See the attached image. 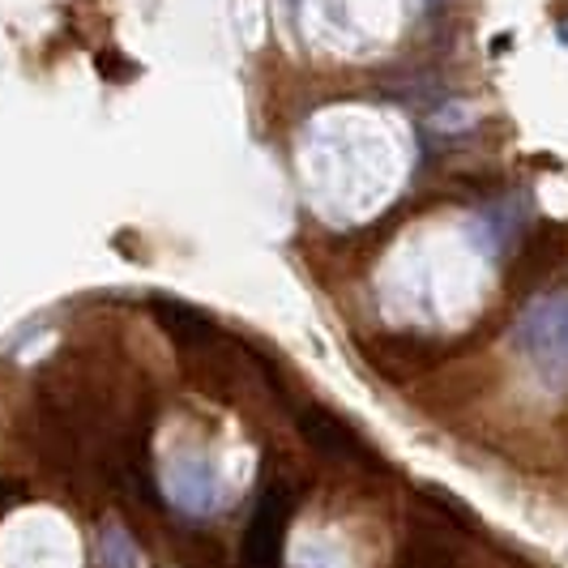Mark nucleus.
Wrapping results in <instances>:
<instances>
[{
	"label": "nucleus",
	"instance_id": "f03ea898",
	"mask_svg": "<svg viewBox=\"0 0 568 568\" xmlns=\"http://www.w3.org/2000/svg\"><path fill=\"white\" fill-rule=\"evenodd\" d=\"M521 338L542 381L568 385V304H542L539 313H530Z\"/></svg>",
	"mask_w": 568,
	"mask_h": 568
},
{
	"label": "nucleus",
	"instance_id": "39448f33",
	"mask_svg": "<svg viewBox=\"0 0 568 568\" xmlns=\"http://www.w3.org/2000/svg\"><path fill=\"white\" fill-rule=\"evenodd\" d=\"M560 43H568V22L560 27Z\"/></svg>",
	"mask_w": 568,
	"mask_h": 568
},
{
	"label": "nucleus",
	"instance_id": "f257e3e1",
	"mask_svg": "<svg viewBox=\"0 0 568 568\" xmlns=\"http://www.w3.org/2000/svg\"><path fill=\"white\" fill-rule=\"evenodd\" d=\"M163 491L189 513H214L223 509L231 496L240 491L248 475V454L227 449L223 440H210L197 432H175L163 445Z\"/></svg>",
	"mask_w": 568,
	"mask_h": 568
},
{
	"label": "nucleus",
	"instance_id": "7ed1b4c3",
	"mask_svg": "<svg viewBox=\"0 0 568 568\" xmlns=\"http://www.w3.org/2000/svg\"><path fill=\"white\" fill-rule=\"evenodd\" d=\"M291 568H359L355 547L334 526H304L291 535Z\"/></svg>",
	"mask_w": 568,
	"mask_h": 568
},
{
	"label": "nucleus",
	"instance_id": "20e7f679",
	"mask_svg": "<svg viewBox=\"0 0 568 568\" xmlns=\"http://www.w3.org/2000/svg\"><path fill=\"white\" fill-rule=\"evenodd\" d=\"M99 64H103V78H112V82H124V78L138 73L133 60H120L115 52H99Z\"/></svg>",
	"mask_w": 568,
	"mask_h": 568
}]
</instances>
